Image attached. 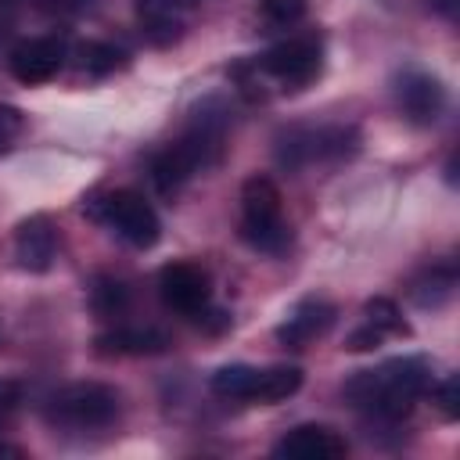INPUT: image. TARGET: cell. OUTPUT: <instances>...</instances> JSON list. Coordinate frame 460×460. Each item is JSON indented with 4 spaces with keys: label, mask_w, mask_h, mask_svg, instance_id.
Listing matches in <instances>:
<instances>
[{
    "label": "cell",
    "mask_w": 460,
    "mask_h": 460,
    "mask_svg": "<svg viewBox=\"0 0 460 460\" xmlns=\"http://www.w3.org/2000/svg\"><path fill=\"white\" fill-rule=\"evenodd\" d=\"M309 11V0H259V14L270 25H295Z\"/></svg>",
    "instance_id": "cell-21"
},
{
    "label": "cell",
    "mask_w": 460,
    "mask_h": 460,
    "mask_svg": "<svg viewBox=\"0 0 460 460\" xmlns=\"http://www.w3.org/2000/svg\"><path fill=\"white\" fill-rule=\"evenodd\" d=\"M363 316H367V323H374L381 334H410V323L402 320L399 305H395L392 298H385V295H377V298H367V305H363Z\"/></svg>",
    "instance_id": "cell-20"
},
{
    "label": "cell",
    "mask_w": 460,
    "mask_h": 460,
    "mask_svg": "<svg viewBox=\"0 0 460 460\" xmlns=\"http://www.w3.org/2000/svg\"><path fill=\"white\" fill-rule=\"evenodd\" d=\"M302 388V370L298 367H266L255 374V388H252V402H280L291 399Z\"/></svg>",
    "instance_id": "cell-16"
},
{
    "label": "cell",
    "mask_w": 460,
    "mask_h": 460,
    "mask_svg": "<svg viewBox=\"0 0 460 460\" xmlns=\"http://www.w3.org/2000/svg\"><path fill=\"white\" fill-rule=\"evenodd\" d=\"M11 406H14V388H0V428H4V417Z\"/></svg>",
    "instance_id": "cell-26"
},
{
    "label": "cell",
    "mask_w": 460,
    "mask_h": 460,
    "mask_svg": "<svg viewBox=\"0 0 460 460\" xmlns=\"http://www.w3.org/2000/svg\"><path fill=\"white\" fill-rule=\"evenodd\" d=\"M453 291H456V266L453 262H435L410 284V295L420 309H438L442 302L453 298Z\"/></svg>",
    "instance_id": "cell-15"
},
{
    "label": "cell",
    "mask_w": 460,
    "mask_h": 460,
    "mask_svg": "<svg viewBox=\"0 0 460 460\" xmlns=\"http://www.w3.org/2000/svg\"><path fill=\"white\" fill-rule=\"evenodd\" d=\"M273 453L288 460H338L349 453V442L327 424H298L273 446Z\"/></svg>",
    "instance_id": "cell-11"
},
{
    "label": "cell",
    "mask_w": 460,
    "mask_h": 460,
    "mask_svg": "<svg viewBox=\"0 0 460 460\" xmlns=\"http://www.w3.org/2000/svg\"><path fill=\"white\" fill-rule=\"evenodd\" d=\"M129 305V288L115 277H97L93 288H90V309L101 316V320H111L119 313H126Z\"/></svg>",
    "instance_id": "cell-18"
},
{
    "label": "cell",
    "mask_w": 460,
    "mask_h": 460,
    "mask_svg": "<svg viewBox=\"0 0 460 460\" xmlns=\"http://www.w3.org/2000/svg\"><path fill=\"white\" fill-rule=\"evenodd\" d=\"M428 388H431L428 363L420 356H399V359H388V363H381L374 370H356L341 385V395L356 410H363V413H370L377 420L395 424V420H402L413 410V402Z\"/></svg>",
    "instance_id": "cell-1"
},
{
    "label": "cell",
    "mask_w": 460,
    "mask_h": 460,
    "mask_svg": "<svg viewBox=\"0 0 460 460\" xmlns=\"http://www.w3.org/2000/svg\"><path fill=\"white\" fill-rule=\"evenodd\" d=\"M0 151H4V147H0Z\"/></svg>",
    "instance_id": "cell-29"
},
{
    "label": "cell",
    "mask_w": 460,
    "mask_h": 460,
    "mask_svg": "<svg viewBox=\"0 0 460 460\" xmlns=\"http://www.w3.org/2000/svg\"><path fill=\"white\" fill-rule=\"evenodd\" d=\"M83 212L104 226H111L126 244L133 248H155L162 237V219L151 208V201H144V194L119 187V190H104V194H90L83 201Z\"/></svg>",
    "instance_id": "cell-3"
},
{
    "label": "cell",
    "mask_w": 460,
    "mask_h": 460,
    "mask_svg": "<svg viewBox=\"0 0 460 460\" xmlns=\"http://www.w3.org/2000/svg\"><path fill=\"white\" fill-rule=\"evenodd\" d=\"M65 54H68V47H65L61 36H32V40H22L11 50L7 65H11V75L18 83L36 86V83H47V79H54L61 72Z\"/></svg>",
    "instance_id": "cell-8"
},
{
    "label": "cell",
    "mask_w": 460,
    "mask_h": 460,
    "mask_svg": "<svg viewBox=\"0 0 460 460\" xmlns=\"http://www.w3.org/2000/svg\"><path fill=\"white\" fill-rule=\"evenodd\" d=\"M14 259L29 273H47L58 259V230L47 212H36L14 230Z\"/></svg>",
    "instance_id": "cell-9"
},
{
    "label": "cell",
    "mask_w": 460,
    "mask_h": 460,
    "mask_svg": "<svg viewBox=\"0 0 460 460\" xmlns=\"http://www.w3.org/2000/svg\"><path fill=\"white\" fill-rule=\"evenodd\" d=\"M97 356H158L169 349L165 331L158 327H115L97 334Z\"/></svg>",
    "instance_id": "cell-14"
},
{
    "label": "cell",
    "mask_w": 460,
    "mask_h": 460,
    "mask_svg": "<svg viewBox=\"0 0 460 460\" xmlns=\"http://www.w3.org/2000/svg\"><path fill=\"white\" fill-rule=\"evenodd\" d=\"M392 90H395L399 111L413 126H435L438 115L446 111V86L431 72H424V68H402V72H395Z\"/></svg>",
    "instance_id": "cell-7"
},
{
    "label": "cell",
    "mask_w": 460,
    "mask_h": 460,
    "mask_svg": "<svg viewBox=\"0 0 460 460\" xmlns=\"http://www.w3.org/2000/svg\"><path fill=\"white\" fill-rule=\"evenodd\" d=\"M122 65H126V50H119L115 43H83L79 47V68L90 75H108Z\"/></svg>",
    "instance_id": "cell-19"
},
{
    "label": "cell",
    "mask_w": 460,
    "mask_h": 460,
    "mask_svg": "<svg viewBox=\"0 0 460 460\" xmlns=\"http://www.w3.org/2000/svg\"><path fill=\"white\" fill-rule=\"evenodd\" d=\"M334 316H338V309L327 298H302L277 327V341L288 349H305L309 341H316L331 331Z\"/></svg>",
    "instance_id": "cell-12"
},
{
    "label": "cell",
    "mask_w": 460,
    "mask_h": 460,
    "mask_svg": "<svg viewBox=\"0 0 460 460\" xmlns=\"http://www.w3.org/2000/svg\"><path fill=\"white\" fill-rule=\"evenodd\" d=\"M72 4H75V7H83V4H90V0H72Z\"/></svg>",
    "instance_id": "cell-28"
},
{
    "label": "cell",
    "mask_w": 460,
    "mask_h": 460,
    "mask_svg": "<svg viewBox=\"0 0 460 460\" xmlns=\"http://www.w3.org/2000/svg\"><path fill=\"white\" fill-rule=\"evenodd\" d=\"M255 374L259 367L248 363H226L208 377V388L219 399H234V402H252V388H255Z\"/></svg>",
    "instance_id": "cell-17"
},
{
    "label": "cell",
    "mask_w": 460,
    "mask_h": 460,
    "mask_svg": "<svg viewBox=\"0 0 460 460\" xmlns=\"http://www.w3.org/2000/svg\"><path fill=\"white\" fill-rule=\"evenodd\" d=\"M158 295H162L165 309H172L180 316H201L212 302V277L205 266L176 259L158 270Z\"/></svg>",
    "instance_id": "cell-6"
},
{
    "label": "cell",
    "mask_w": 460,
    "mask_h": 460,
    "mask_svg": "<svg viewBox=\"0 0 460 460\" xmlns=\"http://www.w3.org/2000/svg\"><path fill=\"white\" fill-rule=\"evenodd\" d=\"M241 237L262 255H284L291 244L280 190L270 176H248L241 187Z\"/></svg>",
    "instance_id": "cell-2"
},
{
    "label": "cell",
    "mask_w": 460,
    "mask_h": 460,
    "mask_svg": "<svg viewBox=\"0 0 460 460\" xmlns=\"http://www.w3.org/2000/svg\"><path fill=\"white\" fill-rule=\"evenodd\" d=\"M431 402L438 406V413H442L446 420H456V417H460V381H456V374L442 377V381L431 388Z\"/></svg>",
    "instance_id": "cell-22"
},
{
    "label": "cell",
    "mask_w": 460,
    "mask_h": 460,
    "mask_svg": "<svg viewBox=\"0 0 460 460\" xmlns=\"http://www.w3.org/2000/svg\"><path fill=\"white\" fill-rule=\"evenodd\" d=\"M22 126H25V115L18 108H11V104H0V147L11 144L22 133Z\"/></svg>",
    "instance_id": "cell-24"
},
{
    "label": "cell",
    "mask_w": 460,
    "mask_h": 460,
    "mask_svg": "<svg viewBox=\"0 0 460 460\" xmlns=\"http://www.w3.org/2000/svg\"><path fill=\"white\" fill-rule=\"evenodd\" d=\"M259 75H270L277 79L284 90H302L309 86L320 68H323V40L316 32H302V36H291L277 47H270L255 65H252Z\"/></svg>",
    "instance_id": "cell-5"
},
{
    "label": "cell",
    "mask_w": 460,
    "mask_h": 460,
    "mask_svg": "<svg viewBox=\"0 0 460 460\" xmlns=\"http://www.w3.org/2000/svg\"><path fill=\"white\" fill-rule=\"evenodd\" d=\"M194 0H133L140 32L151 47H172L180 43L187 29V11Z\"/></svg>",
    "instance_id": "cell-10"
},
{
    "label": "cell",
    "mask_w": 460,
    "mask_h": 460,
    "mask_svg": "<svg viewBox=\"0 0 460 460\" xmlns=\"http://www.w3.org/2000/svg\"><path fill=\"white\" fill-rule=\"evenodd\" d=\"M424 7L435 11V14H442V18H453L456 7H460V0H424Z\"/></svg>",
    "instance_id": "cell-25"
},
{
    "label": "cell",
    "mask_w": 460,
    "mask_h": 460,
    "mask_svg": "<svg viewBox=\"0 0 460 460\" xmlns=\"http://www.w3.org/2000/svg\"><path fill=\"white\" fill-rule=\"evenodd\" d=\"M122 410V395L111 388V385H101V381H75V385H65L50 395L47 402V417L54 424H65V428H108L115 424Z\"/></svg>",
    "instance_id": "cell-4"
},
{
    "label": "cell",
    "mask_w": 460,
    "mask_h": 460,
    "mask_svg": "<svg viewBox=\"0 0 460 460\" xmlns=\"http://www.w3.org/2000/svg\"><path fill=\"white\" fill-rule=\"evenodd\" d=\"M201 169H208L205 165V158H201V151L187 140V137H180L176 144H169L165 151H158L155 158H151V180H155V187L162 190V194H176L194 172H201Z\"/></svg>",
    "instance_id": "cell-13"
},
{
    "label": "cell",
    "mask_w": 460,
    "mask_h": 460,
    "mask_svg": "<svg viewBox=\"0 0 460 460\" xmlns=\"http://www.w3.org/2000/svg\"><path fill=\"white\" fill-rule=\"evenodd\" d=\"M381 341H385V334H381L374 323L363 320V327H356V331L345 338V349H349V352H370V349H377Z\"/></svg>",
    "instance_id": "cell-23"
},
{
    "label": "cell",
    "mask_w": 460,
    "mask_h": 460,
    "mask_svg": "<svg viewBox=\"0 0 460 460\" xmlns=\"http://www.w3.org/2000/svg\"><path fill=\"white\" fill-rule=\"evenodd\" d=\"M0 456H25V449H18V446H0Z\"/></svg>",
    "instance_id": "cell-27"
}]
</instances>
